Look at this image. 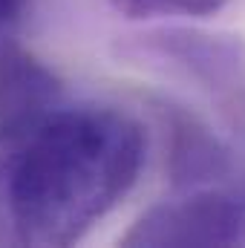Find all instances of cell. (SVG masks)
Returning <instances> with one entry per match:
<instances>
[{
	"label": "cell",
	"mask_w": 245,
	"mask_h": 248,
	"mask_svg": "<svg viewBox=\"0 0 245 248\" xmlns=\"http://www.w3.org/2000/svg\"><path fill=\"white\" fill-rule=\"evenodd\" d=\"M147 139L113 107H52L0 127V246H69L136 187Z\"/></svg>",
	"instance_id": "1"
},
{
	"label": "cell",
	"mask_w": 245,
	"mask_h": 248,
	"mask_svg": "<svg viewBox=\"0 0 245 248\" xmlns=\"http://www.w3.org/2000/svg\"><path fill=\"white\" fill-rule=\"evenodd\" d=\"M122 58L196 90L228 122L245 124V41L240 35L153 29L127 41Z\"/></svg>",
	"instance_id": "2"
},
{
	"label": "cell",
	"mask_w": 245,
	"mask_h": 248,
	"mask_svg": "<svg viewBox=\"0 0 245 248\" xmlns=\"http://www.w3.org/2000/svg\"><path fill=\"white\" fill-rule=\"evenodd\" d=\"M245 240V199L225 190H193L144 211L124 246H234Z\"/></svg>",
	"instance_id": "3"
},
{
	"label": "cell",
	"mask_w": 245,
	"mask_h": 248,
	"mask_svg": "<svg viewBox=\"0 0 245 248\" xmlns=\"http://www.w3.org/2000/svg\"><path fill=\"white\" fill-rule=\"evenodd\" d=\"M61 104L55 75L15 46H0V127L29 122Z\"/></svg>",
	"instance_id": "4"
},
{
	"label": "cell",
	"mask_w": 245,
	"mask_h": 248,
	"mask_svg": "<svg viewBox=\"0 0 245 248\" xmlns=\"http://www.w3.org/2000/svg\"><path fill=\"white\" fill-rule=\"evenodd\" d=\"M228 0H113L127 17H208Z\"/></svg>",
	"instance_id": "5"
},
{
	"label": "cell",
	"mask_w": 245,
	"mask_h": 248,
	"mask_svg": "<svg viewBox=\"0 0 245 248\" xmlns=\"http://www.w3.org/2000/svg\"><path fill=\"white\" fill-rule=\"evenodd\" d=\"M23 3L26 0H0V29L17 20V15L23 12Z\"/></svg>",
	"instance_id": "6"
}]
</instances>
